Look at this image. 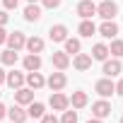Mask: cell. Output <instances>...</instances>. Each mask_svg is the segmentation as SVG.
I'll use <instances>...</instances> for the list:
<instances>
[{"mask_svg": "<svg viewBox=\"0 0 123 123\" xmlns=\"http://www.w3.org/2000/svg\"><path fill=\"white\" fill-rule=\"evenodd\" d=\"M97 15H99L101 19H113V17L118 15V5L113 3V0H104V3L97 5Z\"/></svg>", "mask_w": 123, "mask_h": 123, "instance_id": "cell-1", "label": "cell"}, {"mask_svg": "<svg viewBox=\"0 0 123 123\" xmlns=\"http://www.w3.org/2000/svg\"><path fill=\"white\" fill-rule=\"evenodd\" d=\"M94 89H97V94H99L101 99H106V97L116 94V85L111 82V77H104V80H99V82L94 85Z\"/></svg>", "mask_w": 123, "mask_h": 123, "instance_id": "cell-2", "label": "cell"}, {"mask_svg": "<svg viewBox=\"0 0 123 123\" xmlns=\"http://www.w3.org/2000/svg\"><path fill=\"white\" fill-rule=\"evenodd\" d=\"M46 85L51 87V92H60V89L68 85V77L63 75V70H58V73H51V77L46 80Z\"/></svg>", "mask_w": 123, "mask_h": 123, "instance_id": "cell-3", "label": "cell"}, {"mask_svg": "<svg viewBox=\"0 0 123 123\" xmlns=\"http://www.w3.org/2000/svg\"><path fill=\"white\" fill-rule=\"evenodd\" d=\"M34 101V89H29V87H19V89H15V104H19V106H29Z\"/></svg>", "mask_w": 123, "mask_h": 123, "instance_id": "cell-4", "label": "cell"}, {"mask_svg": "<svg viewBox=\"0 0 123 123\" xmlns=\"http://www.w3.org/2000/svg\"><path fill=\"white\" fill-rule=\"evenodd\" d=\"M92 116L104 121L106 116H111V104H109L106 99H99V101H94V104H92Z\"/></svg>", "mask_w": 123, "mask_h": 123, "instance_id": "cell-5", "label": "cell"}, {"mask_svg": "<svg viewBox=\"0 0 123 123\" xmlns=\"http://www.w3.org/2000/svg\"><path fill=\"white\" fill-rule=\"evenodd\" d=\"M121 70H123V65H121V60L118 58H106L104 60V68H101V73L106 75V77H116V75H121Z\"/></svg>", "mask_w": 123, "mask_h": 123, "instance_id": "cell-6", "label": "cell"}, {"mask_svg": "<svg viewBox=\"0 0 123 123\" xmlns=\"http://www.w3.org/2000/svg\"><path fill=\"white\" fill-rule=\"evenodd\" d=\"M48 104H51L53 111H65V109L70 106V99H68L65 94H60V92H53L51 99H48Z\"/></svg>", "mask_w": 123, "mask_h": 123, "instance_id": "cell-7", "label": "cell"}, {"mask_svg": "<svg viewBox=\"0 0 123 123\" xmlns=\"http://www.w3.org/2000/svg\"><path fill=\"white\" fill-rule=\"evenodd\" d=\"M97 31H99L104 39H116V36H118V24H116L113 19H104Z\"/></svg>", "mask_w": 123, "mask_h": 123, "instance_id": "cell-8", "label": "cell"}, {"mask_svg": "<svg viewBox=\"0 0 123 123\" xmlns=\"http://www.w3.org/2000/svg\"><path fill=\"white\" fill-rule=\"evenodd\" d=\"M51 63H53L55 70H65V68L70 65V55H68L65 51H55V53L51 55Z\"/></svg>", "mask_w": 123, "mask_h": 123, "instance_id": "cell-9", "label": "cell"}, {"mask_svg": "<svg viewBox=\"0 0 123 123\" xmlns=\"http://www.w3.org/2000/svg\"><path fill=\"white\" fill-rule=\"evenodd\" d=\"M77 15H80L82 19H92V17L97 15V5L92 3V0H82V3L77 5Z\"/></svg>", "mask_w": 123, "mask_h": 123, "instance_id": "cell-10", "label": "cell"}, {"mask_svg": "<svg viewBox=\"0 0 123 123\" xmlns=\"http://www.w3.org/2000/svg\"><path fill=\"white\" fill-rule=\"evenodd\" d=\"M12 51H19V48H24V43H27V36L22 34V31H12V34H7V41H5Z\"/></svg>", "mask_w": 123, "mask_h": 123, "instance_id": "cell-11", "label": "cell"}, {"mask_svg": "<svg viewBox=\"0 0 123 123\" xmlns=\"http://www.w3.org/2000/svg\"><path fill=\"white\" fill-rule=\"evenodd\" d=\"M73 65H75V70H80V73L89 70V68H92V55H87V53H75Z\"/></svg>", "mask_w": 123, "mask_h": 123, "instance_id": "cell-12", "label": "cell"}, {"mask_svg": "<svg viewBox=\"0 0 123 123\" xmlns=\"http://www.w3.org/2000/svg\"><path fill=\"white\" fill-rule=\"evenodd\" d=\"M48 36H51V41H55V43L65 41V39H68V27H65V24H53V27L48 29Z\"/></svg>", "mask_w": 123, "mask_h": 123, "instance_id": "cell-13", "label": "cell"}, {"mask_svg": "<svg viewBox=\"0 0 123 123\" xmlns=\"http://www.w3.org/2000/svg\"><path fill=\"white\" fill-rule=\"evenodd\" d=\"M24 82L29 85V89H41V87L46 85V80H43V75H41L39 70H34V73H29V75L24 77Z\"/></svg>", "mask_w": 123, "mask_h": 123, "instance_id": "cell-14", "label": "cell"}, {"mask_svg": "<svg viewBox=\"0 0 123 123\" xmlns=\"http://www.w3.org/2000/svg\"><path fill=\"white\" fill-rule=\"evenodd\" d=\"M7 116H10V121H12V123H27V118H29V116H27V111H24L19 104H17V106H12V109H7Z\"/></svg>", "mask_w": 123, "mask_h": 123, "instance_id": "cell-15", "label": "cell"}, {"mask_svg": "<svg viewBox=\"0 0 123 123\" xmlns=\"http://www.w3.org/2000/svg\"><path fill=\"white\" fill-rule=\"evenodd\" d=\"M24 19H27V22H39V19H41V7H39L36 3H29V5L24 7Z\"/></svg>", "mask_w": 123, "mask_h": 123, "instance_id": "cell-16", "label": "cell"}, {"mask_svg": "<svg viewBox=\"0 0 123 123\" xmlns=\"http://www.w3.org/2000/svg\"><path fill=\"white\" fill-rule=\"evenodd\" d=\"M41 68V55L39 53H29L27 58H24V70L27 73H34V70H39Z\"/></svg>", "mask_w": 123, "mask_h": 123, "instance_id": "cell-17", "label": "cell"}, {"mask_svg": "<svg viewBox=\"0 0 123 123\" xmlns=\"http://www.w3.org/2000/svg\"><path fill=\"white\" fill-rule=\"evenodd\" d=\"M77 31H80V36L89 39L92 34H97V24H94L92 19H82V22H80V27H77Z\"/></svg>", "mask_w": 123, "mask_h": 123, "instance_id": "cell-18", "label": "cell"}, {"mask_svg": "<svg viewBox=\"0 0 123 123\" xmlns=\"http://www.w3.org/2000/svg\"><path fill=\"white\" fill-rule=\"evenodd\" d=\"M5 82H7L12 89H19V87L24 85V75H22V73H17V70H12V73H7V75H5Z\"/></svg>", "mask_w": 123, "mask_h": 123, "instance_id": "cell-19", "label": "cell"}, {"mask_svg": "<svg viewBox=\"0 0 123 123\" xmlns=\"http://www.w3.org/2000/svg\"><path fill=\"white\" fill-rule=\"evenodd\" d=\"M109 58V46L106 43H94V48H92V60H104Z\"/></svg>", "mask_w": 123, "mask_h": 123, "instance_id": "cell-20", "label": "cell"}, {"mask_svg": "<svg viewBox=\"0 0 123 123\" xmlns=\"http://www.w3.org/2000/svg\"><path fill=\"white\" fill-rule=\"evenodd\" d=\"M68 99H70L73 109H85V106H87V101H89L85 92H73V97H68Z\"/></svg>", "mask_w": 123, "mask_h": 123, "instance_id": "cell-21", "label": "cell"}, {"mask_svg": "<svg viewBox=\"0 0 123 123\" xmlns=\"http://www.w3.org/2000/svg\"><path fill=\"white\" fill-rule=\"evenodd\" d=\"M43 113H46V106H43L41 101H31L29 109H27V116H29V118H41Z\"/></svg>", "mask_w": 123, "mask_h": 123, "instance_id": "cell-22", "label": "cell"}, {"mask_svg": "<svg viewBox=\"0 0 123 123\" xmlns=\"http://www.w3.org/2000/svg\"><path fill=\"white\" fill-rule=\"evenodd\" d=\"M24 46L29 48V53H41V51H43V39L31 36V39H27V43H24Z\"/></svg>", "mask_w": 123, "mask_h": 123, "instance_id": "cell-23", "label": "cell"}, {"mask_svg": "<svg viewBox=\"0 0 123 123\" xmlns=\"http://www.w3.org/2000/svg\"><path fill=\"white\" fill-rule=\"evenodd\" d=\"M63 43H65V53H68V55H70V53L75 55V53H80V48H82L80 39H65Z\"/></svg>", "mask_w": 123, "mask_h": 123, "instance_id": "cell-24", "label": "cell"}, {"mask_svg": "<svg viewBox=\"0 0 123 123\" xmlns=\"http://www.w3.org/2000/svg\"><path fill=\"white\" fill-rule=\"evenodd\" d=\"M0 60H3V65H15L17 63V51H12V48L3 51L0 53Z\"/></svg>", "mask_w": 123, "mask_h": 123, "instance_id": "cell-25", "label": "cell"}, {"mask_svg": "<svg viewBox=\"0 0 123 123\" xmlns=\"http://www.w3.org/2000/svg\"><path fill=\"white\" fill-rule=\"evenodd\" d=\"M109 53H111L113 58H121V55H123V41H121V39H113L111 46H109Z\"/></svg>", "mask_w": 123, "mask_h": 123, "instance_id": "cell-26", "label": "cell"}, {"mask_svg": "<svg viewBox=\"0 0 123 123\" xmlns=\"http://www.w3.org/2000/svg\"><path fill=\"white\" fill-rule=\"evenodd\" d=\"M60 123H77V111H63V118H60Z\"/></svg>", "mask_w": 123, "mask_h": 123, "instance_id": "cell-27", "label": "cell"}, {"mask_svg": "<svg viewBox=\"0 0 123 123\" xmlns=\"http://www.w3.org/2000/svg\"><path fill=\"white\" fill-rule=\"evenodd\" d=\"M41 3H43V7L55 10V7H60V3H63V0H41Z\"/></svg>", "mask_w": 123, "mask_h": 123, "instance_id": "cell-28", "label": "cell"}, {"mask_svg": "<svg viewBox=\"0 0 123 123\" xmlns=\"http://www.w3.org/2000/svg\"><path fill=\"white\" fill-rule=\"evenodd\" d=\"M17 5H19V0H3L5 10H17Z\"/></svg>", "mask_w": 123, "mask_h": 123, "instance_id": "cell-29", "label": "cell"}, {"mask_svg": "<svg viewBox=\"0 0 123 123\" xmlns=\"http://www.w3.org/2000/svg\"><path fill=\"white\" fill-rule=\"evenodd\" d=\"M41 123H60V121H58L53 113H43V116H41Z\"/></svg>", "mask_w": 123, "mask_h": 123, "instance_id": "cell-30", "label": "cell"}, {"mask_svg": "<svg viewBox=\"0 0 123 123\" xmlns=\"http://www.w3.org/2000/svg\"><path fill=\"white\" fill-rule=\"evenodd\" d=\"M116 94H121V97H123V77L116 82Z\"/></svg>", "mask_w": 123, "mask_h": 123, "instance_id": "cell-31", "label": "cell"}, {"mask_svg": "<svg viewBox=\"0 0 123 123\" xmlns=\"http://www.w3.org/2000/svg\"><path fill=\"white\" fill-rule=\"evenodd\" d=\"M5 41H7V31H5V29H3V27H0V46H3V43H5Z\"/></svg>", "mask_w": 123, "mask_h": 123, "instance_id": "cell-32", "label": "cell"}, {"mask_svg": "<svg viewBox=\"0 0 123 123\" xmlns=\"http://www.w3.org/2000/svg\"><path fill=\"white\" fill-rule=\"evenodd\" d=\"M3 24H7V12L0 10V27H3Z\"/></svg>", "mask_w": 123, "mask_h": 123, "instance_id": "cell-33", "label": "cell"}, {"mask_svg": "<svg viewBox=\"0 0 123 123\" xmlns=\"http://www.w3.org/2000/svg\"><path fill=\"white\" fill-rule=\"evenodd\" d=\"M5 116H7V106H5V104H0V121H3Z\"/></svg>", "mask_w": 123, "mask_h": 123, "instance_id": "cell-34", "label": "cell"}, {"mask_svg": "<svg viewBox=\"0 0 123 123\" xmlns=\"http://www.w3.org/2000/svg\"><path fill=\"white\" fill-rule=\"evenodd\" d=\"M5 75H7V73H5L3 68H0V85H3V82H5Z\"/></svg>", "mask_w": 123, "mask_h": 123, "instance_id": "cell-35", "label": "cell"}, {"mask_svg": "<svg viewBox=\"0 0 123 123\" xmlns=\"http://www.w3.org/2000/svg\"><path fill=\"white\" fill-rule=\"evenodd\" d=\"M87 123H101V118H89Z\"/></svg>", "mask_w": 123, "mask_h": 123, "instance_id": "cell-36", "label": "cell"}, {"mask_svg": "<svg viewBox=\"0 0 123 123\" xmlns=\"http://www.w3.org/2000/svg\"><path fill=\"white\" fill-rule=\"evenodd\" d=\"M29 3H39V0H29Z\"/></svg>", "mask_w": 123, "mask_h": 123, "instance_id": "cell-37", "label": "cell"}, {"mask_svg": "<svg viewBox=\"0 0 123 123\" xmlns=\"http://www.w3.org/2000/svg\"><path fill=\"white\" fill-rule=\"evenodd\" d=\"M118 123H123V118H121V121H118Z\"/></svg>", "mask_w": 123, "mask_h": 123, "instance_id": "cell-38", "label": "cell"}, {"mask_svg": "<svg viewBox=\"0 0 123 123\" xmlns=\"http://www.w3.org/2000/svg\"><path fill=\"white\" fill-rule=\"evenodd\" d=\"M0 94H3V92H0Z\"/></svg>", "mask_w": 123, "mask_h": 123, "instance_id": "cell-39", "label": "cell"}]
</instances>
